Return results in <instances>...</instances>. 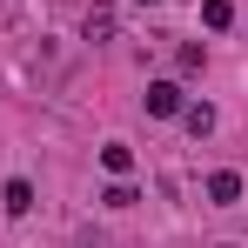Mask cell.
<instances>
[{
    "mask_svg": "<svg viewBox=\"0 0 248 248\" xmlns=\"http://www.w3.org/2000/svg\"><path fill=\"white\" fill-rule=\"evenodd\" d=\"M141 108H148L155 121H168V114H181L188 101H181V87H174V81H148V94H141Z\"/></svg>",
    "mask_w": 248,
    "mask_h": 248,
    "instance_id": "cell-1",
    "label": "cell"
},
{
    "mask_svg": "<svg viewBox=\"0 0 248 248\" xmlns=\"http://www.w3.org/2000/svg\"><path fill=\"white\" fill-rule=\"evenodd\" d=\"M208 202L235 208V202H242V174H235V168H215V174H208Z\"/></svg>",
    "mask_w": 248,
    "mask_h": 248,
    "instance_id": "cell-2",
    "label": "cell"
},
{
    "mask_svg": "<svg viewBox=\"0 0 248 248\" xmlns=\"http://www.w3.org/2000/svg\"><path fill=\"white\" fill-rule=\"evenodd\" d=\"M114 27H121V7H108V0H101V7L87 14V41H114Z\"/></svg>",
    "mask_w": 248,
    "mask_h": 248,
    "instance_id": "cell-3",
    "label": "cell"
},
{
    "mask_svg": "<svg viewBox=\"0 0 248 248\" xmlns=\"http://www.w3.org/2000/svg\"><path fill=\"white\" fill-rule=\"evenodd\" d=\"M0 202H7V215H34V181H27V174H14Z\"/></svg>",
    "mask_w": 248,
    "mask_h": 248,
    "instance_id": "cell-4",
    "label": "cell"
},
{
    "mask_svg": "<svg viewBox=\"0 0 248 248\" xmlns=\"http://www.w3.org/2000/svg\"><path fill=\"white\" fill-rule=\"evenodd\" d=\"M181 127H188L195 141H202V134H215V108H208V101H188V108H181Z\"/></svg>",
    "mask_w": 248,
    "mask_h": 248,
    "instance_id": "cell-5",
    "label": "cell"
},
{
    "mask_svg": "<svg viewBox=\"0 0 248 248\" xmlns=\"http://www.w3.org/2000/svg\"><path fill=\"white\" fill-rule=\"evenodd\" d=\"M101 168H108V174H127V168H134V148L108 141V148H101Z\"/></svg>",
    "mask_w": 248,
    "mask_h": 248,
    "instance_id": "cell-6",
    "label": "cell"
},
{
    "mask_svg": "<svg viewBox=\"0 0 248 248\" xmlns=\"http://www.w3.org/2000/svg\"><path fill=\"white\" fill-rule=\"evenodd\" d=\"M101 202H108V208H134V202H141V195H134V181H127V174H114V188H108Z\"/></svg>",
    "mask_w": 248,
    "mask_h": 248,
    "instance_id": "cell-7",
    "label": "cell"
},
{
    "mask_svg": "<svg viewBox=\"0 0 248 248\" xmlns=\"http://www.w3.org/2000/svg\"><path fill=\"white\" fill-rule=\"evenodd\" d=\"M202 20H208V27H215V34H221V27L235 20V7H228V0H202Z\"/></svg>",
    "mask_w": 248,
    "mask_h": 248,
    "instance_id": "cell-8",
    "label": "cell"
},
{
    "mask_svg": "<svg viewBox=\"0 0 248 248\" xmlns=\"http://www.w3.org/2000/svg\"><path fill=\"white\" fill-rule=\"evenodd\" d=\"M74 248H101V242H94V235H74Z\"/></svg>",
    "mask_w": 248,
    "mask_h": 248,
    "instance_id": "cell-9",
    "label": "cell"
},
{
    "mask_svg": "<svg viewBox=\"0 0 248 248\" xmlns=\"http://www.w3.org/2000/svg\"><path fill=\"white\" fill-rule=\"evenodd\" d=\"M134 7H161V0H134Z\"/></svg>",
    "mask_w": 248,
    "mask_h": 248,
    "instance_id": "cell-10",
    "label": "cell"
}]
</instances>
